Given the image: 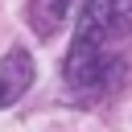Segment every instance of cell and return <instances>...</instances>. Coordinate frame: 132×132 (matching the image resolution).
<instances>
[{
    "label": "cell",
    "mask_w": 132,
    "mask_h": 132,
    "mask_svg": "<svg viewBox=\"0 0 132 132\" xmlns=\"http://www.w3.org/2000/svg\"><path fill=\"white\" fill-rule=\"evenodd\" d=\"M120 70H124V62L111 50H99V45H87V41H74L70 54H66V66H62L66 82L82 95H95V91L111 87L120 78Z\"/></svg>",
    "instance_id": "cell-2"
},
{
    "label": "cell",
    "mask_w": 132,
    "mask_h": 132,
    "mask_svg": "<svg viewBox=\"0 0 132 132\" xmlns=\"http://www.w3.org/2000/svg\"><path fill=\"white\" fill-rule=\"evenodd\" d=\"M70 4L74 0H29V25H33V33L37 37H54L62 29Z\"/></svg>",
    "instance_id": "cell-4"
},
{
    "label": "cell",
    "mask_w": 132,
    "mask_h": 132,
    "mask_svg": "<svg viewBox=\"0 0 132 132\" xmlns=\"http://www.w3.org/2000/svg\"><path fill=\"white\" fill-rule=\"evenodd\" d=\"M29 87H33V54L12 45L0 58V107H12Z\"/></svg>",
    "instance_id": "cell-3"
},
{
    "label": "cell",
    "mask_w": 132,
    "mask_h": 132,
    "mask_svg": "<svg viewBox=\"0 0 132 132\" xmlns=\"http://www.w3.org/2000/svg\"><path fill=\"white\" fill-rule=\"evenodd\" d=\"M132 33V0H82L74 41L111 50V41Z\"/></svg>",
    "instance_id": "cell-1"
}]
</instances>
